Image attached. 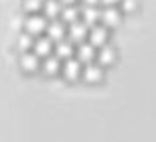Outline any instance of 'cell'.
I'll use <instances>...</instances> for the list:
<instances>
[{
	"label": "cell",
	"instance_id": "16",
	"mask_svg": "<svg viewBox=\"0 0 156 142\" xmlns=\"http://www.w3.org/2000/svg\"><path fill=\"white\" fill-rule=\"evenodd\" d=\"M40 67H42L46 73H55V71L61 69V61H59L57 55H48V57L42 59V65Z\"/></svg>",
	"mask_w": 156,
	"mask_h": 142
},
{
	"label": "cell",
	"instance_id": "2",
	"mask_svg": "<svg viewBox=\"0 0 156 142\" xmlns=\"http://www.w3.org/2000/svg\"><path fill=\"white\" fill-rule=\"evenodd\" d=\"M87 34H89V26L83 22V20H75V22H71L67 26V36H69V40L71 42H85V38H87Z\"/></svg>",
	"mask_w": 156,
	"mask_h": 142
},
{
	"label": "cell",
	"instance_id": "21",
	"mask_svg": "<svg viewBox=\"0 0 156 142\" xmlns=\"http://www.w3.org/2000/svg\"><path fill=\"white\" fill-rule=\"evenodd\" d=\"M85 4H87V6H97V4L101 2V0H83Z\"/></svg>",
	"mask_w": 156,
	"mask_h": 142
},
{
	"label": "cell",
	"instance_id": "13",
	"mask_svg": "<svg viewBox=\"0 0 156 142\" xmlns=\"http://www.w3.org/2000/svg\"><path fill=\"white\" fill-rule=\"evenodd\" d=\"M59 20L63 24H71L75 20H79V8L75 4H63L61 12H59Z\"/></svg>",
	"mask_w": 156,
	"mask_h": 142
},
{
	"label": "cell",
	"instance_id": "22",
	"mask_svg": "<svg viewBox=\"0 0 156 142\" xmlns=\"http://www.w3.org/2000/svg\"><path fill=\"white\" fill-rule=\"evenodd\" d=\"M61 4H75V0H59Z\"/></svg>",
	"mask_w": 156,
	"mask_h": 142
},
{
	"label": "cell",
	"instance_id": "8",
	"mask_svg": "<svg viewBox=\"0 0 156 142\" xmlns=\"http://www.w3.org/2000/svg\"><path fill=\"white\" fill-rule=\"evenodd\" d=\"M51 50H53V40H50L46 34L38 36V38L34 40V54H38L40 57L51 55Z\"/></svg>",
	"mask_w": 156,
	"mask_h": 142
},
{
	"label": "cell",
	"instance_id": "15",
	"mask_svg": "<svg viewBox=\"0 0 156 142\" xmlns=\"http://www.w3.org/2000/svg\"><path fill=\"white\" fill-rule=\"evenodd\" d=\"M61 6L63 4L59 2V0H44V16L50 20H55L59 18V12H61Z\"/></svg>",
	"mask_w": 156,
	"mask_h": 142
},
{
	"label": "cell",
	"instance_id": "10",
	"mask_svg": "<svg viewBox=\"0 0 156 142\" xmlns=\"http://www.w3.org/2000/svg\"><path fill=\"white\" fill-rule=\"evenodd\" d=\"M79 16L87 26H95V24L101 20V10L97 6H87V4H85V6L79 10Z\"/></svg>",
	"mask_w": 156,
	"mask_h": 142
},
{
	"label": "cell",
	"instance_id": "1",
	"mask_svg": "<svg viewBox=\"0 0 156 142\" xmlns=\"http://www.w3.org/2000/svg\"><path fill=\"white\" fill-rule=\"evenodd\" d=\"M46 26H48V18L44 14H38V12H32L24 22V30L32 36H42V32H46Z\"/></svg>",
	"mask_w": 156,
	"mask_h": 142
},
{
	"label": "cell",
	"instance_id": "11",
	"mask_svg": "<svg viewBox=\"0 0 156 142\" xmlns=\"http://www.w3.org/2000/svg\"><path fill=\"white\" fill-rule=\"evenodd\" d=\"M53 50H55V55L59 59H67V57H73V51H75V47H73V42L71 40H59V42L53 43Z\"/></svg>",
	"mask_w": 156,
	"mask_h": 142
},
{
	"label": "cell",
	"instance_id": "7",
	"mask_svg": "<svg viewBox=\"0 0 156 142\" xmlns=\"http://www.w3.org/2000/svg\"><path fill=\"white\" fill-rule=\"evenodd\" d=\"M83 73V79L87 81V83H99L101 79H103V65H99V63H85V67L81 69Z\"/></svg>",
	"mask_w": 156,
	"mask_h": 142
},
{
	"label": "cell",
	"instance_id": "4",
	"mask_svg": "<svg viewBox=\"0 0 156 142\" xmlns=\"http://www.w3.org/2000/svg\"><path fill=\"white\" fill-rule=\"evenodd\" d=\"M65 32H67V28H65V24L61 22L59 18L55 20H50L46 26V36L50 40H53V42H59V40L65 38Z\"/></svg>",
	"mask_w": 156,
	"mask_h": 142
},
{
	"label": "cell",
	"instance_id": "12",
	"mask_svg": "<svg viewBox=\"0 0 156 142\" xmlns=\"http://www.w3.org/2000/svg\"><path fill=\"white\" fill-rule=\"evenodd\" d=\"M101 20H103V26H117L121 22V10L117 6H105L101 10Z\"/></svg>",
	"mask_w": 156,
	"mask_h": 142
},
{
	"label": "cell",
	"instance_id": "14",
	"mask_svg": "<svg viewBox=\"0 0 156 142\" xmlns=\"http://www.w3.org/2000/svg\"><path fill=\"white\" fill-rule=\"evenodd\" d=\"M115 57H117V51H115L113 46H109V43H105V46L99 47V51H97V59H99V65H109V63L115 61Z\"/></svg>",
	"mask_w": 156,
	"mask_h": 142
},
{
	"label": "cell",
	"instance_id": "17",
	"mask_svg": "<svg viewBox=\"0 0 156 142\" xmlns=\"http://www.w3.org/2000/svg\"><path fill=\"white\" fill-rule=\"evenodd\" d=\"M16 43H18V47L22 51H30V47H34V36L24 30L22 34H18V42Z\"/></svg>",
	"mask_w": 156,
	"mask_h": 142
},
{
	"label": "cell",
	"instance_id": "5",
	"mask_svg": "<svg viewBox=\"0 0 156 142\" xmlns=\"http://www.w3.org/2000/svg\"><path fill=\"white\" fill-rule=\"evenodd\" d=\"M61 71H63L65 79L73 81L81 75V61L77 57H67L63 63H61Z\"/></svg>",
	"mask_w": 156,
	"mask_h": 142
},
{
	"label": "cell",
	"instance_id": "18",
	"mask_svg": "<svg viewBox=\"0 0 156 142\" xmlns=\"http://www.w3.org/2000/svg\"><path fill=\"white\" fill-rule=\"evenodd\" d=\"M42 6H44V0H24V8L30 10V14L36 12V10H40Z\"/></svg>",
	"mask_w": 156,
	"mask_h": 142
},
{
	"label": "cell",
	"instance_id": "20",
	"mask_svg": "<svg viewBox=\"0 0 156 142\" xmlns=\"http://www.w3.org/2000/svg\"><path fill=\"white\" fill-rule=\"evenodd\" d=\"M101 2H103L105 6H117V2H121V0H101Z\"/></svg>",
	"mask_w": 156,
	"mask_h": 142
},
{
	"label": "cell",
	"instance_id": "9",
	"mask_svg": "<svg viewBox=\"0 0 156 142\" xmlns=\"http://www.w3.org/2000/svg\"><path fill=\"white\" fill-rule=\"evenodd\" d=\"M20 65H22L24 71H36L42 65V61H40V55L34 54V50H30V51H22V55H20Z\"/></svg>",
	"mask_w": 156,
	"mask_h": 142
},
{
	"label": "cell",
	"instance_id": "19",
	"mask_svg": "<svg viewBox=\"0 0 156 142\" xmlns=\"http://www.w3.org/2000/svg\"><path fill=\"white\" fill-rule=\"evenodd\" d=\"M121 4H122V8H125V10H134V8H136V0H121Z\"/></svg>",
	"mask_w": 156,
	"mask_h": 142
},
{
	"label": "cell",
	"instance_id": "3",
	"mask_svg": "<svg viewBox=\"0 0 156 142\" xmlns=\"http://www.w3.org/2000/svg\"><path fill=\"white\" fill-rule=\"evenodd\" d=\"M89 43H93L95 47H101L107 43V38H109V32H107V26L103 24H95V26H89Z\"/></svg>",
	"mask_w": 156,
	"mask_h": 142
},
{
	"label": "cell",
	"instance_id": "6",
	"mask_svg": "<svg viewBox=\"0 0 156 142\" xmlns=\"http://www.w3.org/2000/svg\"><path fill=\"white\" fill-rule=\"evenodd\" d=\"M75 54H77V59H79L81 63H91L93 59H95L97 51H95V46L89 42H79L75 47Z\"/></svg>",
	"mask_w": 156,
	"mask_h": 142
}]
</instances>
